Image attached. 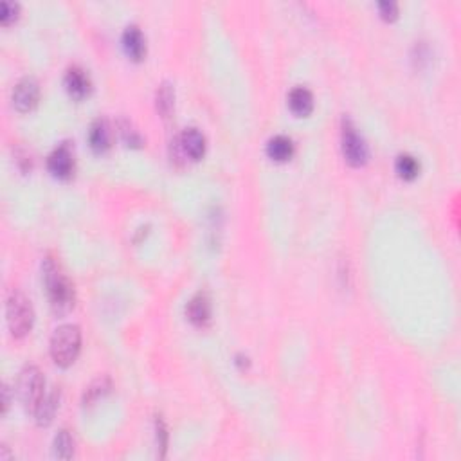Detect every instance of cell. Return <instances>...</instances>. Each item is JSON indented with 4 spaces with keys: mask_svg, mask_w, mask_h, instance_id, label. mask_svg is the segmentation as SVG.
Here are the masks:
<instances>
[{
    "mask_svg": "<svg viewBox=\"0 0 461 461\" xmlns=\"http://www.w3.org/2000/svg\"><path fill=\"white\" fill-rule=\"evenodd\" d=\"M186 316L197 326H205L211 319V299L205 292H198L186 306Z\"/></svg>",
    "mask_w": 461,
    "mask_h": 461,
    "instance_id": "obj_11",
    "label": "cell"
},
{
    "mask_svg": "<svg viewBox=\"0 0 461 461\" xmlns=\"http://www.w3.org/2000/svg\"><path fill=\"white\" fill-rule=\"evenodd\" d=\"M47 168L56 179H68L74 173V155L68 145L58 146L54 152L49 155Z\"/></svg>",
    "mask_w": 461,
    "mask_h": 461,
    "instance_id": "obj_7",
    "label": "cell"
},
{
    "mask_svg": "<svg viewBox=\"0 0 461 461\" xmlns=\"http://www.w3.org/2000/svg\"><path fill=\"white\" fill-rule=\"evenodd\" d=\"M2 393H4V400H2V413L6 414V411H8V407H9V389H8V385H4V391H2Z\"/></svg>",
    "mask_w": 461,
    "mask_h": 461,
    "instance_id": "obj_23",
    "label": "cell"
},
{
    "mask_svg": "<svg viewBox=\"0 0 461 461\" xmlns=\"http://www.w3.org/2000/svg\"><path fill=\"white\" fill-rule=\"evenodd\" d=\"M52 454L60 460H71L74 456V440L68 431L61 429L56 434L54 443H52Z\"/></svg>",
    "mask_w": 461,
    "mask_h": 461,
    "instance_id": "obj_17",
    "label": "cell"
},
{
    "mask_svg": "<svg viewBox=\"0 0 461 461\" xmlns=\"http://www.w3.org/2000/svg\"><path fill=\"white\" fill-rule=\"evenodd\" d=\"M395 169H397L398 176L404 179V181H414L418 173H420V162L413 155H409V153H402V155L397 157Z\"/></svg>",
    "mask_w": 461,
    "mask_h": 461,
    "instance_id": "obj_16",
    "label": "cell"
},
{
    "mask_svg": "<svg viewBox=\"0 0 461 461\" xmlns=\"http://www.w3.org/2000/svg\"><path fill=\"white\" fill-rule=\"evenodd\" d=\"M65 88H67L68 96L80 101L90 94L92 83H90V78L83 68L73 67L68 68L67 74H65Z\"/></svg>",
    "mask_w": 461,
    "mask_h": 461,
    "instance_id": "obj_8",
    "label": "cell"
},
{
    "mask_svg": "<svg viewBox=\"0 0 461 461\" xmlns=\"http://www.w3.org/2000/svg\"><path fill=\"white\" fill-rule=\"evenodd\" d=\"M18 13H20V6L16 2H9V0H4L2 6H0V22L2 25H9L18 18Z\"/></svg>",
    "mask_w": 461,
    "mask_h": 461,
    "instance_id": "obj_19",
    "label": "cell"
},
{
    "mask_svg": "<svg viewBox=\"0 0 461 461\" xmlns=\"http://www.w3.org/2000/svg\"><path fill=\"white\" fill-rule=\"evenodd\" d=\"M378 11H381L382 18L388 22H393L398 18V6H397V2H391V0L378 2Z\"/></svg>",
    "mask_w": 461,
    "mask_h": 461,
    "instance_id": "obj_21",
    "label": "cell"
},
{
    "mask_svg": "<svg viewBox=\"0 0 461 461\" xmlns=\"http://www.w3.org/2000/svg\"><path fill=\"white\" fill-rule=\"evenodd\" d=\"M90 148L96 153H104L112 146V130L104 119H97L88 132Z\"/></svg>",
    "mask_w": 461,
    "mask_h": 461,
    "instance_id": "obj_12",
    "label": "cell"
},
{
    "mask_svg": "<svg viewBox=\"0 0 461 461\" xmlns=\"http://www.w3.org/2000/svg\"><path fill=\"white\" fill-rule=\"evenodd\" d=\"M81 349V330L76 325H64L51 337V357L60 368L73 366Z\"/></svg>",
    "mask_w": 461,
    "mask_h": 461,
    "instance_id": "obj_2",
    "label": "cell"
},
{
    "mask_svg": "<svg viewBox=\"0 0 461 461\" xmlns=\"http://www.w3.org/2000/svg\"><path fill=\"white\" fill-rule=\"evenodd\" d=\"M157 440H159V447L166 449V445H168V441H166L168 440V433H166L162 420H157Z\"/></svg>",
    "mask_w": 461,
    "mask_h": 461,
    "instance_id": "obj_22",
    "label": "cell"
},
{
    "mask_svg": "<svg viewBox=\"0 0 461 461\" xmlns=\"http://www.w3.org/2000/svg\"><path fill=\"white\" fill-rule=\"evenodd\" d=\"M179 145H181L182 153H184L186 157H189L191 161H198L205 153V137L204 133L197 128L184 130L181 136V140H179Z\"/></svg>",
    "mask_w": 461,
    "mask_h": 461,
    "instance_id": "obj_10",
    "label": "cell"
},
{
    "mask_svg": "<svg viewBox=\"0 0 461 461\" xmlns=\"http://www.w3.org/2000/svg\"><path fill=\"white\" fill-rule=\"evenodd\" d=\"M289 104H290V110H292L297 117L310 116L313 110L312 92H310L309 88H303V87L294 88L289 96Z\"/></svg>",
    "mask_w": 461,
    "mask_h": 461,
    "instance_id": "obj_13",
    "label": "cell"
},
{
    "mask_svg": "<svg viewBox=\"0 0 461 461\" xmlns=\"http://www.w3.org/2000/svg\"><path fill=\"white\" fill-rule=\"evenodd\" d=\"M6 319H8L9 332L16 339L28 335L35 323V312H32L31 301L20 292L13 290L6 303Z\"/></svg>",
    "mask_w": 461,
    "mask_h": 461,
    "instance_id": "obj_3",
    "label": "cell"
},
{
    "mask_svg": "<svg viewBox=\"0 0 461 461\" xmlns=\"http://www.w3.org/2000/svg\"><path fill=\"white\" fill-rule=\"evenodd\" d=\"M267 155L276 162L289 161L294 155V145L292 140L285 136H276L267 143Z\"/></svg>",
    "mask_w": 461,
    "mask_h": 461,
    "instance_id": "obj_15",
    "label": "cell"
},
{
    "mask_svg": "<svg viewBox=\"0 0 461 461\" xmlns=\"http://www.w3.org/2000/svg\"><path fill=\"white\" fill-rule=\"evenodd\" d=\"M123 49L126 56L133 61H140L146 56V38L137 25H128L123 32Z\"/></svg>",
    "mask_w": 461,
    "mask_h": 461,
    "instance_id": "obj_9",
    "label": "cell"
},
{
    "mask_svg": "<svg viewBox=\"0 0 461 461\" xmlns=\"http://www.w3.org/2000/svg\"><path fill=\"white\" fill-rule=\"evenodd\" d=\"M13 107L18 112H31L40 100V87L32 78H24L13 88Z\"/></svg>",
    "mask_w": 461,
    "mask_h": 461,
    "instance_id": "obj_6",
    "label": "cell"
},
{
    "mask_svg": "<svg viewBox=\"0 0 461 461\" xmlns=\"http://www.w3.org/2000/svg\"><path fill=\"white\" fill-rule=\"evenodd\" d=\"M45 397V378L37 366H28L18 377V398L28 413L35 414Z\"/></svg>",
    "mask_w": 461,
    "mask_h": 461,
    "instance_id": "obj_4",
    "label": "cell"
},
{
    "mask_svg": "<svg viewBox=\"0 0 461 461\" xmlns=\"http://www.w3.org/2000/svg\"><path fill=\"white\" fill-rule=\"evenodd\" d=\"M42 270H44V285L45 290H47L51 309L56 313H60V316L71 312L74 306V301H76L73 281L68 280V276L64 273L60 263H56L52 258H45Z\"/></svg>",
    "mask_w": 461,
    "mask_h": 461,
    "instance_id": "obj_1",
    "label": "cell"
},
{
    "mask_svg": "<svg viewBox=\"0 0 461 461\" xmlns=\"http://www.w3.org/2000/svg\"><path fill=\"white\" fill-rule=\"evenodd\" d=\"M173 103H175V92L169 83H162L157 90V110L162 117H169L173 112Z\"/></svg>",
    "mask_w": 461,
    "mask_h": 461,
    "instance_id": "obj_18",
    "label": "cell"
},
{
    "mask_svg": "<svg viewBox=\"0 0 461 461\" xmlns=\"http://www.w3.org/2000/svg\"><path fill=\"white\" fill-rule=\"evenodd\" d=\"M119 128H121V137H123V140H125L126 145L128 146L143 145V137H140V133L137 132L136 128H132V125H130L128 121H123Z\"/></svg>",
    "mask_w": 461,
    "mask_h": 461,
    "instance_id": "obj_20",
    "label": "cell"
},
{
    "mask_svg": "<svg viewBox=\"0 0 461 461\" xmlns=\"http://www.w3.org/2000/svg\"><path fill=\"white\" fill-rule=\"evenodd\" d=\"M342 153L352 166H362L368 161V145L349 119L342 121Z\"/></svg>",
    "mask_w": 461,
    "mask_h": 461,
    "instance_id": "obj_5",
    "label": "cell"
},
{
    "mask_svg": "<svg viewBox=\"0 0 461 461\" xmlns=\"http://www.w3.org/2000/svg\"><path fill=\"white\" fill-rule=\"evenodd\" d=\"M58 405H60V395H58L56 389H52L49 393H45L44 400L40 402L38 409L35 411V417H37L38 425H49L54 418L58 411Z\"/></svg>",
    "mask_w": 461,
    "mask_h": 461,
    "instance_id": "obj_14",
    "label": "cell"
}]
</instances>
